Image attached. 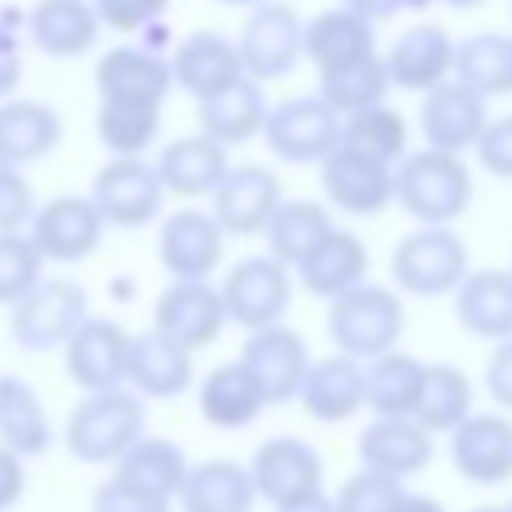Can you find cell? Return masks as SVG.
<instances>
[{"label": "cell", "instance_id": "cell-26", "mask_svg": "<svg viewBox=\"0 0 512 512\" xmlns=\"http://www.w3.org/2000/svg\"><path fill=\"white\" fill-rule=\"evenodd\" d=\"M60 112L44 100L28 96H8L0 100V164L4 168H24L44 160L60 144Z\"/></svg>", "mask_w": 512, "mask_h": 512}, {"label": "cell", "instance_id": "cell-57", "mask_svg": "<svg viewBox=\"0 0 512 512\" xmlns=\"http://www.w3.org/2000/svg\"><path fill=\"white\" fill-rule=\"evenodd\" d=\"M472 512H504V508H496V504H480V508H472Z\"/></svg>", "mask_w": 512, "mask_h": 512}, {"label": "cell", "instance_id": "cell-19", "mask_svg": "<svg viewBox=\"0 0 512 512\" xmlns=\"http://www.w3.org/2000/svg\"><path fill=\"white\" fill-rule=\"evenodd\" d=\"M124 388L140 400H176L192 388V352L164 340L160 332H136L128 340Z\"/></svg>", "mask_w": 512, "mask_h": 512}, {"label": "cell", "instance_id": "cell-20", "mask_svg": "<svg viewBox=\"0 0 512 512\" xmlns=\"http://www.w3.org/2000/svg\"><path fill=\"white\" fill-rule=\"evenodd\" d=\"M320 180H324L328 200L352 216H372L392 204V168L352 148L336 144L320 160Z\"/></svg>", "mask_w": 512, "mask_h": 512}, {"label": "cell", "instance_id": "cell-34", "mask_svg": "<svg viewBox=\"0 0 512 512\" xmlns=\"http://www.w3.org/2000/svg\"><path fill=\"white\" fill-rule=\"evenodd\" d=\"M300 284L316 296V300H336L344 292H352L356 284H364V272H368V252H364V240L344 232V228H332L328 240L320 248H312L300 264Z\"/></svg>", "mask_w": 512, "mask_h": 512}, {"label": "cell", "instance_id": "cell-21", "mask_svg": "<svg viewBox=\"0 0 512 512\" xmlns=\"http://www.w3.org/2000/svg\"><path fill=\"white\" fill-rule=\"evenodd\" d=\"M172 88V68L160 52H148L140 44H120L100 56L96 64V92L100 100H128V104H152L160 108Z\"/></svg>", "mask_w": 512, "mask_h": 512}, {"label": "cell", "instance_id": "cell-16", "mask_svg": "<svg viewBox=\"0 0 512 512\" xmlns=\"http://www.w3.org/2000/svg\"><path fill=\"white\" fill-rule=\"evenodd\" d=\"M156 256L172 280H208L224 256V232L212 212L180 208L160 224Z\"/></svg>", "mask_w": 512, "mask_h": 512}, {"label": "cell", "instance_id": "cell-36", "mask_svg": "<svg viewBox=\"0 0 512 512\" xmlns=\"http://www.w3.org/2000/svg\"><path fill=\"white\" fill-rule=\"evenodd\" d=\"M264 116H268V104H264L260 84L240 76L236 84H228L216 96L200 100V136L216 140L220 148L244 144L264 128Z\"/></svg>", "mask_w": 512, "mask_h": 512}, {"label": "cell", "instance_id": "cell-15", "mask_svg": "<svg viewBox=\"0 0 512 512\" xmlns=\"http://www.w3.org/2000/svg\"><path fill=\"white\" fill-rule=\"evenodd\" d=\"M252 380L260 384L264 392V404H284L300 392L304 384V372H308V344L296 328L288 324H272V328H260V332H248L240 356H236Z\"/></svg>", "mask_w": 512, "mask_h": 512}, {"label": "cell", "instance_id": "cell-46", "mask_svg": "<svg viewBox=\"0 0 512 512\" xmlns=\"http://www.w3.org/2000/svg\"><path fill=\"white\" fill-rule=\"evenodd\" d=\"M88 4L100 28H112V32H144L168 8V0H88Z\"/></svg>", "mask_w": 512, "mask_h": 512}, {"label": "cell", "instance_id": "cell-23", "mask_svg": "<svg viewBox=\"0 0 512 512\" xmlns=\"http://www.w3.org/2000/svg\"><path fill=\"white\" fill-rule=\"evenodd\" d=\"M168 68H172V84H180L196 100H208V96H216L220 88H228L244 76L236 44L224 40L220 32H212V28H200L192 36H184L176 44Z\"/></svg>", "mask_w": 512, "mask_h": 512}, {"label": "cell", "instance_id": "cell-51", "mask_svg": "<svg viewBox=\"0 0 512 512\" xmlns=\"http://www.w3.org/2000/svg\"><path fill=\"white\" fill-rule=\"evenodd\" d=\"M484 388L504 412H512V336L492 348V356L484 364Z\"/></svg>", "mask_w": 512, "mask_h": 512}, {"label": "cell", "instance_id": "cell-42", "mask_svg": "<svg viewBox=\"0 0 512 512\" xmlns=\"http://www.w3.org/2000/svg\"><path fill=\"white\" fill-rule=\"evenodd\" d=\"M160 132V108L152 104H128V100H100L96 108V136L116 156H140Z\"/></svg>", "mask_w": 512, "mask_h": 512}, {"label": "cell", "instance_id": "cell-7", "mask_svg": "<svg viewBox=\"0 0 512 512\" xmlns=\"http://www.w3.org/2000/svg\"><path fill=\"white\" fill-rule=\"evenodd\" d=\"M164 184L156 176V168L140 156L128 160H108L88 188V200L96 208V216L104 220V228H144L160 216L164 208Z\"/></svg>", "mask_w": 512, "mask_h": 512}, {"label": "cell", "instance_id": "cell-40", "mask_svg": "<svg viewBox=\"0 0 512 512\" xmlns=\"http://www.w3.org/2000/svg\"><path fill=\"white\" fill-rule=\"evenodd\" d=\"M332 232V216L316 200H280L272 212L264 236H268V256L276 264H300L312 248H320Z\"/></svg>", "mask_w": 512, "mask_h": 512}, {"label": "cell", "instance_id": "cell-14", "mask_svg": "<svg viewBox=\"0 0 512 512\" xmlns=\"http://www.w3.org/2000/svg\"><path fill=\"white\" fill-rule=\"evenodd\" d=\"M452 468L480 488H496L512 480V416L504 412H472L456 432H448Z\"/></svg>", "mask_w": 512, "mask_h": 512}, {"label": "cell", "instance_id": "cell-55", "mask_svg": "<svg viewBox=\"0 0 512 512\" xmlns=\"http://www.w3.org/2000/svg\"><path fill=\"white\" fill-rule=\"evenodd\" d=\"M392 512H448L440 500H432V496H420V492H404L400 496V504L392 508Z\"/></svg>", "mask_w": 512, "mask_h": 512}, {"label": "cell", "instance_id": "cell-5", "mask_svg": "<svg viewBox=\"0 0 512 512\" xmlns=\"http://www.w3.org/2000/svg\"><path fill=\"white\" fill-rule=\"evenodd\" d=\"M468 276V248L452 228H416L392 252V280L412 296L456 292Z\"/></svg>", "mask_w": 512, "mask_h": 512}, {"label": "cell", "instance_id": "cell-48", "mask_svg": "<svg viewBox=\"0 0 512 512\" xmlns=\"http://www.w3.org/2000/svg\"><path fill=\"white\" fill-rule=\"evenodd\" d=\"M20 28H24V12L20 8H0V100H8L20 84V76H24Z\"/></svg>", "mask_w": 512, "mask_h": 512}, {"label": "cell", "instance_id": "cell-56", "mask_svg": "<svg viewBox=\"0 0 512 512\" xmlns=\"http://www.w3.org/2000/svg\"><path fill=\"white\" fill-rule=\"evenodd\" d=\"M444 4H452V8H472V4H480V0H444Z\"/></svg>", "mask_w": 512, "mask_h": 512}, {"label": "cell", "instance_id": "cell-31", "mask_svg": "<svg viewBox=\"0 0 512 512\" xmlns=\"http://www.w3.org/2000/svg\"><path fill=\"white\" fill-rule=\"evenodd\" d=\"M24 32L44 56L72 60L96 44L100 20L88 0H36V8L24 12Z\"/></svg>", "mask_w": 512, "mask_h": 512}, {"label": "cell", "instance_id": "cell-27", "mask_svg": "<svg viewBox=\"0 0 512 512\" xmlns=\"http://www.w3.org/2000/svg\"><path fill=\"white\" fill-rule=\"evenodd\" d=\"M196 408H200L204 424H212L220 432H240V428L256 424L268 404H264V392L252 380V372L240 360H228V364H216L200 380Z\"/></svg>", "mask_w": 512, "mask_h": 512}, {"label": "cell", "instance_id": "cell-6", "mask_svg": "<svg viewBox=\"0 0 512 512\" xmlns=\"http://www.w3.org/2000/svg\"><path fill=\"white\" fill-rule=\"evenodd\" d=\"M256 500L280 508L308 492L324 488V456L304 436H268L256 444L252 460L244 464Z\"/></svg>", "mask_w": 512, "mask_h": 512}, {"label": "cell", "instance_id": "cell-29", "mask_svg": "<svg viewBox=\"0 0 512 512\" xmlns=\"http://www.w3.org/2000/svg\"><path fill=\"white\" fill-rule=\"evenodd\" d=\"M300 404L320 424H344L364 408V364L348 356H324L308 364L300 384Z\"/></svg>", "mask_w": 512, "mask_h": 512}, {"label": "cell", "instance_id": "cell-59", "mask_svg": "<svg viewBox=\"0 0 512 512\" xmlns=\"http://www.w3.org/2000/svg\"><path fill=\"white\" fill-rule=\"evenodd\" d=\"M500 508H504V512H512V500H508V504H500Z\"/></svg>", "mask_w": 512, "mask_h": 512}, {"label": "cell", "instance_id": "cell-33", "mask_svg": "<svg viewBox=\"0 0 512 512\" xmlns=\"http://www.w3.org/2000/svg\"><path fill=\"white\" fill-rule=\"evenodd\" d=\"M176 504L180 512H252L256 492L244 464L212 456V460L188 464Z\"/></svg>", "mask_w": 512, "mask_h": 512}, {"label": "cell", "instance_id": "cell-9", "mask_svg": "<svg viewBox=\"0 0 512 512\" xmlns=\"http://www.w3.org/2000/svg\"><path fill=\"white\" fill-rule=\"evenodd\" d=\"M24 236L44 264H80L100 248L104 220L96 216L88 196H52L36 204Z\"/></svg>", "mask_w": 512, "mask_h": 512}, {"label": "cell", "instance_id": "cell-58", "mask_svg": "<svg viewBox=\"0 0 512 512\" xmlns=\"http://www.w3.org/2000/svg\"><path fill=\"white\" fill-rule=\"evenodd\" d=\"M220 4H264V0H220Z\"/></svg>", "mask_w": 512, "mask_h": 512}, {"label": "cell", "instance_id": "cell-39", "mask_svg": "<svg viewBox=\"0 0 512 512\" xmlns=\"http://www.w3.org/2000/svg\"><path fill=\"white\" fill-rule=\"evenodd\" d=\"M424 380V360L408 352H384L364 364V408L376 416H412Z\"/></svg>", "mask_w": 512, "mask_h": 512}, {"label": "cell", "instance_id": "cell-41", "mask_svg": "<svg viewBox=\"0 0 512 512\" xmlns=\"http://www.w3.org/2000/svg\"><path fill=\"white\" fill-rule=\"evenodd\" d=\"M384 92H388V72H384L380 56H364V60H352V64L320 72V100L336 116L368 112V108H376L384 100Z\"/></svg>", "mask_w": 512, "mask_h": 512}, {"label": "cell", "instance_id": "cell-52", "mask_svg": "<svg viewBox=\"0 0 512 512\" xmlns=\"http://www.w3.org/2000/svg\"><path fill=\"white\" fill-rule=\"evenodd\" d=\"M28 492V464L0 448V512H12Z\"/></svg>", "mask_w": 512, "mask_h": 512}, {"label": "cell", "instance_id": "cell-43", "mask_svg": "<svg viewBox=\"0 0 512 512\" xmlns=\"http://www.w3.org/2000/svg\"><path fill=\"white\" fill-rule=\"evenodd\" d=\"M340 148H352L360 156H372L380 164L392 168V160L404 156L408 148V128H404V116L376 104L368 112H356V116H344L340 124Z\"/></svg>", "mask_w": 512, "mask_h": 512}, {"label": "cell", "instance_id": "cell-35", "mask_svg": "<svg viewBox=\"0 0 512 512\" xmlns=\"http://www.w3.org/2000/svg\"><path fill=\"white\" fill-rule=\"evenodd\" d=\"M300 52H308V60L320 72H328V68L352 64V60L376 56V32L364 16H356L348 8H328V12H320L316 20L304 24Z\"/></svg>", "mask_w": 512, "mask_h": 512}, {"label": "cell", "instance_id": "cell-53", "mask_svg": "<svg viewBox=\"0 0 512 512\" xmlns=\"http://www.w3.org/2000/svg\"><path fill=\"white\" fill-rule=\"evenodd\" d=\"M428 0H344V8L348 12H356V16H364L368 24L372 20H392L396 12H404V8H424Z\"/></svg>", "mask_w": 512, "mask_h": 512}, {"label": "cell", "instance_id": "cell-18", "mask_svg": "<svg viewBox=\"0 0 512 512\" xmlns=\"http://www.w3.org/2000/svg\"><path fill=\"white\" fill-rule=\"evenodd\" d=\"M356 456L360 468L404 484V476H416L432 464V436L412 416H376L356 436Z\"/></svg>", "mask_w": 512, "mask_h": 512}, {"label": "cell", "instance_id": "cell-13", "mask_svg": "<svg viewBox=\"0 0 512 512\" xmlns=\"http://www.w3.org/2000/svg\"><path fill=\"white\" fill-rule=\"evenodd\" d=\"M264 140L280 160H324L340 144V116L320 96H292L264 116Z\"/></svg>", "mask_w": 512, "mask_h": 512}, {"label": "cell", "instance_id": "cell-49", "mask_svg": "<svg viewBox=\"0 0 512 512\" xmlns=\"http://www.w3.org/2000/svg\"><path fill=\"white\" fill-rule=\"evenodd\" d=\"M472 148L480 156V168H488L492 176L512 180V116H500V120L484 124V132Z\"/></svg>", "mask_w": 512, "mask_h": 512}, {"label": "cell", "instance_id": "cell-50", "mask_svg": "<svg viewBox=\"0 0 512 512\" xmlns=\"http://www.w3.org/2000/svg\"><path fill=\"white\" fill-rule=\"evenodd\" d=\"M92 512H172V504L152 500V496H144V492L108 476L92 488Z\"/></svg>", "mask_w": 512, "mask_h": 512}, {"label": "cell", "instance_id": "cell-28", "mask_svg": "<svg viewBox=\"0 0 512 512\" xmlns=\"http://www.w3.org/2000/svg\"><path fill=\"white\" fill-rule=\"evenodd\" d=\"M164 192L172 196H212L216 184L228 176V148H220L216 140L192 132V136H176L172 144H164L160 160L152 164Z\"/></svg>", "mask_w": 512, "mask_h": 512}, {"label": "cell", "instance_id": "cell-37", "mask_svg": "<svg viewBox=\"0 0 512 512\" xmlns=\"http://www.w3.org/2000/svg\"><path fill=\"white\" fill-rule=\"evenodd\" d=\"M468 416H472V380L456 364H424L412 420L428 436H436V432H456Z\"/></svg>", "mask_w": 512, "mask_h": 512}, {"label": "cell", "instance_id": "cell-54", "mask_svg": "<svg viewBox=\"0 0 512 512\" xmlns=\"http://www.w3.org/2000/svg\"><path fill=\"white\" fill-rule=\"evenodd\" d=\"M276 512H332V496L320 488V492H308V496H300L292 504H280Z\"/></svg>", "mask_w": 512, "mask_h": 512}, {"label": "cell", "instance_id": "cell-3", "mask_svg": "<svg viewBox=\"0 0 512 512\" xmlns=\"http://www.w3.org/2000/svg\"><path fill=\"white\" fill-rule=\"evenodd\" d=\"M400 332H404V304L384 284H356L352 292L336 296L328 308V336L336 344V356H348L356 364L396 352Z\"/></svg>", "mask_w": 512, "mask_h": 512}, {"label": "cell", "instance_id": "cell-22", "mask_svg": "<svg viewBox=\"0 0 512 512\" xmlns=\"http://www.w3.org/2000/svg\"><path fill=\"white\" fill-rule=\"evenodd\" d=\"M484 124H488L484 100L456 80L428 88V96L420 104V132L428 136V148L448 152V156H460L464 148H472L480 140Z\"/></svg>", "mask_w": 512, "mask_h": 512}, {"label": "cell", "instance_id": "cell-10", "mask_svg": "<svg viewBox=\"0 0 512 512\" xmlns=\"http://www.w3.org/2000/svg\"><path fill=\"white\" fill-rule=\"evenodd\" d=\"M228 316L220 292L208 280H172L152 304V332L180 344L184 352L208 348L224 332Z\"/></svg>", "mask_w": 512, "mask_h": 512}, {"label": "cell", "instance_id": "cell-25", "mask_svg": "<svg viewBox=\"0 0 512 512\" xmlns=\"http://www.w3.org/2000/svg\"><path fill=\"white\" fill-rule=\"evenodd\" d=\"M452 52H456V44L448 40V32L440 24H416V28L400 32L384 56L388 84H400L408 92H428L448 80Z\"/></svg>", "mask_w": 512, "mask_h": 512}, {"label": "cell", "instance_id": "cell-38", "mask_svg": "<svg viewBox=\"0 0 512 512\" xmlns=\"http://www.w3.org/2000/svg\"><path fill=\"white\" fill-rule=\"evenodd\" d=\"M452 72H456V84H464L480 100L512 92V36L504 32L468 36L452 52Z\"/></svg>", "mask_w": 512, "mask_h": 512}, {"label": "cell", "instance_id": "cell-2", "mask_svg": "<svg viewBox=\"0 0 512 512\" xmlns=\"http://www.w3.org/2000/svg\"><path fill=\"white\" fill-rule=\"evenodd\" d=\"M392 200H400L424 228H448L472 204V172L460 156L436 148L412 152L400 172H392Z\"/></svg>", "mask_w": 512, "mask_h": 512}, {"label": "cell", "instance_id": "cell-8", "mask_svg": "<svg viewBox=\"0 0 512 512\" xmlns=\"http://www.w3.org/2000/svg\"><path fill=\"white\" fill-rule=\"evenodd\" d=\"M216 292H220L224 316L232 324L248 328V332L280 324L288 304H292L288 268L276 264L272 256H244V260H236Z\"/></svg>", "mask_w": 512, "mask_h": 512}, {"label": "cell", "instance_id": "cell-32", "mask_svg": "<svg viewBox=\"0 0 512 512\" xmlns=\"http://www.w3.org/2000/svg\"><path fill=\"white\" fill-rule=\"evenodd\" d=\"M456 320L468 336L508 340L512 336V272L480 268L468 272L456 288Z\"/></svg>", "mask_w": 512, "mask_h": 512}, {"label": "cell", "instance_id": "cell-12", "mask_svg": "<svg viewBox=\"0 0 512 512\" xmlns=\"http://www.w3.org/2000/svg\"><path fill=\"white\" fill-rule=\"evenodd\" d=\"M300 16L288 8V4H276V0H264L252 8V16L244 20V32H240V68L248 80H280L296 68V56H300Z\"/></svg>", "mask_w": 512, "mask_h": 512}, {"label": "cell", "instance_id": "cell-11", "mask_svg": "<svg viewBox=\"0 0 512 512\" xmlns=\"http://www.w3.org/2000/svg\"><path fill=\"white\" fill-rule=\"evenodd\" d=\"M128 340H132V332H124L116 320H108V316H88V320L68 336V344L60 348V352H64V372H68V380H72L84 396L124 388Z\"/></svg>", "mask_w": 512, "mask_h": 512}, {"label": "cell", "instance_id": "cell-17", "mask_svg": "<svg viewBox=\"0 0 512 512\" xmlns=\"http://www.w3.org/2000/svg\"><path fill=\"white\" fill-rule=\"evenodd\" d=\"M276 208H280V180L264 164L228 168V176L212 192V220L220 224V232L232 236L264 232Z\"/></svg>", "mask_w": 512, "mask_h": 512}, {"label": "cell", "instance_id": "cell-4", "mask_svg": "<svg viewBox=\"0 0 512 512\" xmlns=\"http://www.w3.org/2000/svg\"><path fill=\"white\" fill-rule=\"evenodd\" d=\"M88 316L84 284L52 276L8 308V340L20 352H60Z\"/></svg>", "mask_w": 512, "mask_h": 512}, {"label": "cell", "instance_id": "cell-45", "mask_svg": "<svg viewBox=\"0 0 512 512\" xmlns=\"http://www.w3.org/2000/svg\"><path fill=\"white\" fill-rule=\"evenodd\" d=\"M400 496H404V484L400 480L360 468L332 496V512H392L400 504Z\"/></svg>", "mask_w": 512, "mask_h": 512}, {"label": "cell", "instance_id": "cell-30", "mask_svg": "<svg viewBox=\"0 0 512 512\" xmlns=\"http://www.w3.org/2000/svg\"><path fill=\"white\" fill-rule=\"evenodd\" d=\"M184 472H188V456L176 440L168 436H140L116 464H112V480L152 496V500H164V504H176V492L184 484Z\"/></svg>", "mask_w": 512, "mask_h": 512}, {"label": "cell", "instance_id": "cell-24", "mask_svg": "<svg viewBox=\"0 0 512 512\" xmlns=\"http://www.w3.org/2000/svg\"><path fill=\"white\" fill-rule=\"evenodd\" d=\"M56 428L32 380L20 372H0V448L20 460H36L52 448Z\"/></svg>", "mask_w": 512, "mask_h": 512}, {"label": "cell", "instance_id": "cell-1", "mask_svg": "<svg viewBox=\"0 0 512 512\" xmlns=\"http://www.w3.org/2000/svg\"><path fill=\"white\" fill-rule=\"evenodd\" d=\"M148 428L144 400L128 388L112 392H92L72 404L64 420V448L80 464H116Z\"/></svg>", "mask_w": 512, "mask_h": 512}, {"label": "cell", "instance_id": "cell-44", "mask_svg": "<svg viewBox=\"0 0 512 512\" xmlns=\"http://www.w3.org/2000/svg\"><path fill=\"white\" fill-rule=\"evenodd\" d=\"M44 280V260L24 232L0 236V308H12Z\"/></svg>", "mask_w": 512, "mask_h": 512}, {"label": "cell", "instance_id": "cell-47", "mask_svg": "<svg viewBox=\"0 0 512 512\" xmlns=\"http://www.w3.org/2000/svg\"><path fill=\"white\" fill-rule=\"evenodd\" d=\"M36 212V192L20 168L0 164V236L4 232H24Z\"/></svg>", "mask_w": 512, "mask_h": 512}]
</instances>
